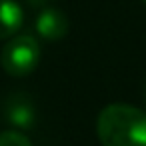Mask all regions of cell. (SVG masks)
<instances>
[{"instance_id":"obj_3","label":"cell","mask_w":146,"mask_h":146,"mask_svg":"<svg viewBox=\"0 0 146 146\" xmlns=\"http://www.w3.org/2000/svg\"><path fill=\"white\" fill-rule=\"evenodd\" d=\"M36 32L46 40H60L68 32V18L56 8H46L36 18Z\"/></svg>"},{"instance_id":"obj_4","label":"cell","mask_w":146,"mask_h":146,"mask_svg":"<svg viewBox=\"0 0 146 146\" xmlns=\"http://www.w3.org/2000/svg\"><path fill=\"white\" fill-rule=\"evenodd\" d=\"M24 24V12L14 0H0V40L12 38Z\"/></svg>"},{"instance_id":"obj_5","label":"cell","mask_w":146,"mask_h":146,"mask_svg":"<svg viewBox=\"0 0 146 146\" xmlns=\"http://www.w3.org/2000/svg\"><path fill=\"white\" fill-rule=\"evenodd\" d=\"M0 146H32V142L22 132L4 130V132H0Z\"/></svg>"},{"instance_id":"obj_6","label":"cell","mask_w":146,"mask_h":146,"mask_svg":"<svg viewBox=\"0 0 146 146\" xmlns=\"http://www.w3.org/2000/svg\"><path fill=\"white\" fill-rule=\"evenodd\" d=\"M142 2H144V4H146V0H142Z\"/></svg>"},{"instance_id":"obj_1","label":"cell","mask_w":146,"mask_h":146,"mask_svg":"<svg viewBox=\"0 0 146 146\" xmlns=\"http://www.w3.org/2000/svg\"><path fill=\"white\" fill-rule=\"evenodd\" d=\"M102 146H146V112L130 104H108L96 118Z\"/></svg>"},{"instance_id":"obj_2","label":"cell","mask_w":146,"mask_h":146,"mask_svg":"<svg viewBox=\"0 0 146 146\" xmlns=\"http://www.w3.org/2000/svg\"><path fill=\"white\" fill-rule=\"evenodd\" d=\"M42 50L32 34H16L0 50V66L10 76H26L40 62Z\"/></svg>"}]
</instances>
